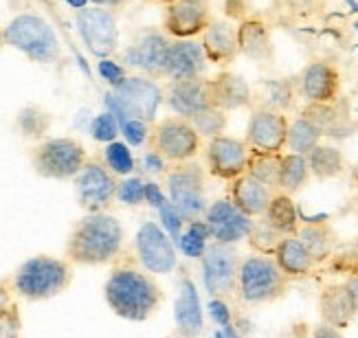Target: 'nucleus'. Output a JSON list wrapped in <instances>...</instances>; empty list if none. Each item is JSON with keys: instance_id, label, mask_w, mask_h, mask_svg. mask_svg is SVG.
Segmentation results:
<instances>
[{"instance_id": "obj_9", "label": "nucleus", "mask_w": 358, "mask_h": 338, "mask_svg": "<svg viewBox=\"0 0 358 338\" xmlns=\"http://www.w3.org/2000/svg\"><path fill=\"white\" fill-rule=\"evenodd\" d=\"M75 198L86 213H99L110 209L117 200L119 176H115L97 156H88L80 174L73 178Z\"/></svg>"}, {"instance_id": "obj_44", "label": "nucleus", "mask_w": 358, "mask_h": 338, "mask_svg": "<svg viewBox=\"0 0 358 338\" xmlns=\"http://www.w3.org/2000/svg\"><path fill=\"white\" fill-rule=\"evenodd\" d=\"M150 123L141 121V119H132L128 117L126 121L119 126V134H123L126 143L130 147H141L143 143H148V136H150Z\"/></svg>"}, {"instance_id": "obj_43", "label": "nucleus", "mask_w": 358, "mask_h": 338, "mask_svg": "<svg viewBox=\"0 0 358 338\" xmlns=\"http://www.w3.org/2000/svg\"><path fill=\"white\" fill-rule=\"evenodd\" d=\"M90 136L99 143H113L119 136V121L110 112H101L90 123Z\"/></svg>"}, {"instance_id": "obj_4", "label": "nucleus", "mask_w": 358, "mask_h": 338, "mask_svg": "<svg viewBox=\"0 0 358 338\" xmlns=\"http://www.w3.org/2000/svg\"><path fill=\"white\" fill-rule=\"evenodd\" d=\"M290 286V279L279 270L271 255L251 253L240 259L236 295L246 305H268L279 301Z\"/></svg>"}, {"instance_id": "obj_64", "label": "nucleus", "mask_w": 358, "mask_h": 338, "mask_svg": "<svg viewBox=\"0 0 358 338\" xmlns=\"http://www.w3.org/2000/svg\"><path fill=\"white\" fill-rule=\"evenodd\" d=\"M356 29H358V24H356Z\"/></svg>"}, {"instance_id": "obj_2", "label": "nucleus", "mask_w": 358, "mask_h": 338, "mask_svg": "<svg viewBox=\"0 0 358 338\" xmlns=\"http://www.w3.org/2000/svg\"><path fill=\"white\" fill-rule=\"evenodd\" d=\"M126 244V230L108 211L86 213L71 228L64 255L75 266H103L115 261Z\"/></svg>"}, {"instance_id": "obj_59", "label": "nucleus", "mask_w": 358, "mask_h": 338, "mask_svg": "<svg viewBox=\"0 0 358 338\" xmlns=\"http://www.w3.org/2000/svg\"><path fill=\"white\" fill-rule=\"evenodd\" d=\"M167 338H196V336H187V334H180V332H174L172 336H167Z\"/></svg>"}, {"instance_id": "obj_47", "label": "nucleus", "mask_w": 358, "mask_h": 338, "mask_svg": "<svg viewBox=\"0 0 358 338\" xmlns=\"http://www.w3.org/2000/svg\"><path fill=\"white\" fill-rule=\"evenodd\" d=\"M176 244H178V249L182 251V255L196 257V259H200L202 255H205V251H207V242L196 237L194 233H189V230H182V235L178 237Z\"/></svg>"}, {"instance_id": "obj_40", "label": "nucleus", "mask_w": 358, "mask_h": 338, "mask_svg": "<svg viewBox=\"0 0 358 338\" xmlns=\"http://www.w3.org/2000/svg\"><path fill=\"white\" fill-rule=\"evenodd\" d=\"M189 123L194 126V130L200 134V138H209V141H211V138L224 134L229 119H227V112L217 110V108L211 105V108H205V110H200L198 115H194L189 119Z\"/></svg>"}, {"instance_id": "obj_32", "label": "nucleus", "mask_w": 358, "mask_h": 338, "mask_svg": "<svg viewBox=\"0 0 358 338\" xmlns=\"http://www.w3.org/2000/svg\"><path fill=\"white\" fill-rule=\"evenodd\" d=\"M306 159H308L310 174L317 180H332L345 174V156L336 145L319 143Z\"/></svg>"}, {"instance_id": "obj_37", "label": "nucleus", "mask_w": 358, "mask_h": 338, "mask_svg": "<svg viewBox=\"0 0 358 338\" xmlns=\"http://www.w3.org/2000/svg\"><path fill=\"white\" fill-rule=\"evenodd\" d=\"M101 161L119 178L130 176L134 172V167H136V161H134L132 152H130V145L128 143H121V141L108 143L106 149H103V159Z\"/></svg>"}, {"instance_id": "obj_56", "label": "nucleus", "mask_w": 358, "mask_h": 338, "mask_svg": "<svg viewBox=\"0 0 358 338\" xmlns=\"http://www.w3.org/2000/svg\"><path fill=\"white\" fill-rule=\"evenodd\" d=\"M222 334H224V338H242V334L233 328V323L231 325H227V328H222Z\"/></svg>"}, {"instance_id": "obj_34", "label": "nucleus", "mask_w": 358, "mask_h": 338, "mask_svg": "<svg viewBox=\"0 0 358 338\" xmlns=\"http://www.w3.org/2000/svg\"><path fill=\"white\" fill-rule=\"evenodd\" d=\"M279 167H282V154L273 152H259V149H248L246 159V174L266 184L273 191H277L279 182Z\"/></svg>"}, {"instance_id": "obj_29", "label": "nucleus", "mask_w": 358, "mask_h": 338, "mask_svg": "<svg viewBox=\"0 0 358 338\" xmlns=\"http://www.w3.org/2000/svg\"><path fill=\"white\" fill-rule=\"evenodd\" d=\"M297 240L303 244V249L310 253V257L315 259V264H323L328 261L334 253V244L336 235L328 220H319V222H303L297 228Z\"/></svg>"}, {"instance_id": "obj_20", "label": "nucleus", "mask_w": 358, "mask_h": 338, "mask_svg": "<svg viewBox=\"0 0 358 338\" xmlns=\"http://www.w3.org/2000/svg\"><path fill=\"white\" fill-rule=\"evenodd\" d=\"M209 61L205 57L200 42L196 40H169L165 59V80L180 82L205 77Z\"/></svg>"}, {"instance_id": "obj_61", "label": "nucleus", "mask_w": 358, "mask_h": 338, "mask_svg": "<svg viewBox=\"0 0 358 338\" xmlns=\"http://www.w3.org/2000/svg\"><path fill=\"white\" fill-rule=\"evenodd\" d=\"M215 338H224V334H222V332H217V334H215Z\"/></svg>"}, {"instance_id": "obj_14", "label": "nucleus", "mask_w": 358, "mask_h": 338, "mask_svg": "<svg viewBox=\"0 0 358 338\" xmlns=\"http://www.w3.org/2000/svg\"><path fill=\"white\" fill-rule=\"evenodd\" d=\"M169 38L163 31L145 29L138 38L121 53V64L143 71L150 80H165V59H167Z\"/></svg>"}, {"instance_id": "obj_53", "label": "nucleus", "mask_w": 358, "mask_h": 338, "mask_svg": "<svg viewBox=\"0 0 358 338\" xmlns=\"http://www.w3.org/2000/svg\"><path fill=\"white\" fill-rule=\"evenodd\" d=\"M92 3V7H103V9H110V11H119L123 7H128L132 0H88Z\"/></svg>"}, {"instance_id": "obj_60", "label": "nucleus", "mask_w": 358, "mask_h": 338, "mask_svg": "<svg viewBox=\"0 0 358 338\" xmlns=\"http://www.w3.org/2000/svg\"><path fill=\"white\" fill-rule=\"evenodd\" d=\"M5 46V40H3V29H0V49Z\"/></svg>"}, {"instance_id": "obj_36", "label": "nucleus", "mask_w": 358, "mask_h": 338, "mask_svg": "<svg viewBox=\"0 0 358 338\" xmlns=\"http://www.w3.org/2000/svg\"><path fill=\"white\" fill-rule=\"evenodd\" d=\"M51 115L42 110L40 105H24L22 110L15 117V128H18L22 138L29 141H44L46 134L51 132Z\"/></svg>"}, {"instance_id": "obj_57", "label": "nucleus", "mask_w": 358, "mask_h": 338, "mask_svg": "<svg viewBox=\"0 0 358 338\" xmlns=\"http://www.w3.org/2000/svg\"><path fill=\"white\" fill-rule=\"evenodd\" d=\"M66 5L75 11H80V9L88 7V0H66Z\"/></svg>"}, {"instance_id": "obj_7", "label": "nucleus", "mask_w": 358, "mask_h": 338, "mask_svg": "<svg viewBox=\"0 0 358 338\" xmlns=\"http://www.w3.org/2000/svg\"><path fill=\"white\" fill-rule=\"evenodd\" d=\"M207 182H205V172L202 167L196 165L194 161L180 163L169 167L165 172V193L167 200L172 203L185 222L198 220L207 211Z\"/></svg>"}, {"instance_id": "obj_33", "label": "nucleus", "mask_w": 358, "mask_h": 338, "mask_svg": "<svg viewBox=\"0 0 358 338\" xmlns=\"http://www.w3.org/2000/svg\"><path fill=\"white\" fill-rule=\"evenodd\" d=\"M310 167L308 159L301 154H282V167H279V182H277V191H284L288 196L301 191L306 184L310 182Z\"/></svg>"}, {"instance_id": "obj_26", "label": "nucleus", "mask_w": 358, "mask_h": 338, "mask_svg": "<svg viewBox=\"0 0 358 338\" xmlns=\"http://www.w3.org/2000/svg\"><path fill=\"white\" fill-rule=\"evenodd\" d=\"M273 193L275 191L271 187L262 184L259 180L251 178L248 174H242L240 178L231 180V187H229L231 203L236 205L244 215H248V218H253V220L264 215Z\"/></svg>"}, {"instance_id": "obj_16", "label": "nucleus", "mask_w": 358, "mask_h": 338, "mask_svg": "<svg viewBox=\"0 0 358 338\" xmlns=\"http://www.w3.org/2000/svg\"><path fill=\"white\" fill-rule=\"evenodd\" d=\"M246 159H248V145L236 136L220 134L211 138L205 149V163L207 172L217 178L231 182L246 174Z\"/></svg>"}, {"instance_id": "obj_55", "label": "nucleus", "mask_w": 358, "mask_h": 338, "mask_svg": "<svg viewBox=\"0 0 358 338\" xmlns=\"http://www.w3.org/2000/svg\"><path fill=\"white\" fill-rule=\"evenodd\" d=\"M11 301V288H9V284H7V279L0 284V307L3 305H7Z\"/></svg>"}, {"instance_id": "obj_23", "label": "nucleus", "mask_w": 358, "mask_h": 338, "mask_svg": "<svg viewBox=\"0 0 358 338\" xmlns=\"http://www.w3.org/2000/svg\"><path fill=\"white\" fill-rule=\"evenodd\" d=\"M163 101L176 117L192 119L205 108H211L209 101V88L205 77H194V80H180L169 82Z\"/></svg>"}, {"instance_id": "obj_30", "label": "nucleus", "mask_w": 358, "mask_h": 338, "mask_svg": "<svg viewBox=\"0 0 358 338\" xmlns=\"http://www.w3.org/2000/svg\"><path fill=\"white\" fill-rule=\"evenodd\" d=\"M297 95V80H264L259 88L253 92V103H257L255 108H266V110L286 115L294 105V97Z\"/></svg>"}, {"instance_id": "obj_27", "label": "nucleus", "mask_w": 358, "mask_h": 338, "mask_svg": "<svg viewBox=\"0 0 358 338\" xmlns=\"http://www.w3.org/2000/svg\"><path fill=\"white\" fill-rule=\"evenodd\" d=\"M319 312H321L323 323H330V325L338 330H345L358 314V310L352 303L350 292L343 284H330L321 290Z\"/></svg>"}, {"instance_id": "obj_15", "label": "nucleus", "mask_w": 358, "mask_h": 338, "mask_svg": "<svg viewBox=\"0 0 358 338\" xmlns=\"http://www.w3.org/2000/svg\"><path fill=\"white\" fill-rule=\"evenodd\" d=\"M288 126L290 119L284 112L266 110V108H253L251 117H248L244 143L248 145V149L284 154Z\"/></svg>"}, {"instance_id": "obj_6", "label": "nucleus", "mask_w": 358, "mask_h": 338, "mask_svg": "<svg viewBox=\"0 0 358 338\" xmlns=\"http://www.w3.org/2000/svg\"><path fill=\"white\" fill-rule=\"evenodd\" d=\"M29 161L34 172L42 178L73 180L88 161V152L77 138L53 136V138H44V141L31 147Z\"/></svg>"}, {"instance_id": "obj_38", "label": "nucleus", "mask_w": 358, "mask_h": 338, "mask_svg": "<svg viewBox=\"0 0 358 338\" xmlns=\"http://www.w3.org/2000/svg\"><path fill=\"white\" fill-rule=\"evenodd\" d=\"M282 233H277V230L264 220V218H255L253 220V226H251V233H248V246L253 249V253H259V255H271L275 253L277 244L282 242Z\"/></svg>"}, {"instance_id": "obj_8", "label": "nucleus", "mask_w": 358, "mask_h": 338, "mask_svg": "<svg viewBox=\"0 0 358 338\" xmlns=\"http://www.w3.org/2000/svg\"><path fill=\"white\" fill-rule=\"evenodd\" d=\"M148 145L169 163L180 165L194 161L202 149V138L194 130L189 119L182 117H165L150 128Z\"/></svg>"}, {"instance_id": "obj_63", "label": "nucleus", "mask_w": 358, "mask_h": 338, "mask_svg": "<svg viewBox=\"0 0 358 338\" xmlns=\"http://www.w3.org/2000/svg\"><path fill=\"white\" fill-rule=\"evenodd\" d=\"M354 174H356V178H358V167H356V172H354Z\"/></svg>"}, {"instance_id": "obj_19", "label": "nucleus", "mask_w": 358, "mask_h": 338, "mask_svg": "<svg viewBox=\"0 0 358 338\" xmlns=\"http://www.w3.org/2000/svg\"><path fill=\"white\" fill-rule=\"evenodd\" d=\"M297 90L308 103H336L341 73L328 59H315L297 75Z\"/></svg>"}, {"instance_id": "obj_3", "label": "nucleus", "mask_w": 358, "mask_h": 338, "mask_svg": "<svg viewBox=\"0 0 358 338\" xmlns=\"http://www.w3.org/2000/svg\"><path fill=\"white\" fill-rule=\"evenodd\" d=\"M73 264L64 257L36 255L15 268L7 284L11 295L27 301H49L62 292H66L73 284Z\"/></svg>"}, {"instance_id": "obj_24", "label": "nucleus", "mask_w": 358, "mask_h": 338, "mask_svg": "<svg viewBox=\"0 0 358 338\" xmlns=\"http://www.w3.org/2000/svg\"><path fill=\"white\" fill-rule=\"evenodd\" d=\"M174 318H176V332H180V334L200 338V334L205 332V314H202L198 290L187 274L180 277V284H178Z\"/></svg>"}, {"instance_id": "obj_1", "label": "nucleus", "mask_w": 358, "mask_h": 338, "mask_svg": "<svg viewBox=\"0 0 358 338\" xmlns=\"http://www.w3.org/2000/svg\"><path fill=\"white\" fill-rule=\"evenodd\" d=\"M103 299L119 318L143 323L163 305V290L148 270L119 255L117 266L103 284Z\"/></svg>"}, {"instance_id": "obj_31", "label": "nucleus", "mask_w": 358, "mask_h": 338, "mask_svg": "<svg viewBox=\"0 0 358 338\" xmlns=\"http://www.w3.org/2000/svg\"><path fill=\"white\" fill-rule=\"evenodd\" d=\"M262 218L266 220L277 233L294 235L299 228V222H301V211L297 209V205H294L292 196H288L284 191H275Z\"/></svg>"}, {"instance_id": "obj_51", "label": "nucleus", "mask_w": 358, "mask_h": 338, "mask_svg": "<svg viewBox=\"0 0 358 338\" xmlns=\"http://www.w3.org/2000/svg\"><path fill=\"white\" fill-rule=\"evenodd\" d=\"M310 338H343V330H338V328L330 325V323L321 321L313 328V332H310Z\"/></svg>"}, {"instance_id": "obj_39", "label": "nucleus", "mask_w": 358, "mask_h": 338, "mask_svg": "<svg viewBox=\"0 0 358 338\" xmlns=\"http://www.w3.org/2000/svg\"><path fill=\"white\" fill-rule=\"evenodd\" d=\"M301 117L313 121L323 136H334V132L341 126V115L334 103H308Z\"/></svg>"}, {"instance_id": "obj_22", "label": "nucleus", "mask_w": 358, "mask_h": 338, "mask_svg": "<svg viewBox=\"0 0 358 338\" xmlns=\"http://www.w3.org/2000/svg\"><path fill=\"white\" fill-rule=\"evenodd\" d=\"M200 46H202V51H205V57H207L209 64L224 71L240 55L236 24H233L231 20H227V18L224 20L222 18H217V20L213 18L209 22V27L202 31Z\"/></svg>"}, {"instance_id": "obj_58", "label": "nucleus", "mask_w": 358, "mask_h": 338, "mask_svg": "<svg viewBox=\"0 0 358 338\" xmlns=\"http://www.w3.org/2000/svg\"><path fill=\"white\" fill-rule=\"evenodd\" d=\"M150 3H157V5H163V7H167V5L176 3V0H150Z\"/></svg>"}, {"instance_id": "obj_45", "label": "nucleus", "mask_w": 358, "mask_h": 338, "mask_svg": "<svg viewBox=\"0 0 358 338\" xmlns=\"http://www.w3.org/2000/svg\"><path fill=\"white\" fill-rule=\"evenodd\" d=\"M97 73L101 80L110 86L113 90L117 86H121L123 82H126V77H128V68L121 64V61L113 59V57H106V59H99V64H97Z\"/></svg>"}, {"instance_id": "obj_18", "label": "nucleus", "mask_w": 358, "mask_h": 338, "mask_svg": "<svg viewBox=\"0 0 358 338\" xmlns=\"http://www.w3.org/2000/svg\"><path fill=\"white\" fill-rule=\"evenodd\" d=\"M202 220L207 222L213 242L229 246H236L238 242L246 240L253 226V218L244 215L231 203V198H220L213 205H209Z\"/></svg>"}, {"instance_id": "obj_62", "label": "nucleus", "mask_w": 358, "mask_h": 338, "mask_svg": "<svg viewBox=\"0 0 358 338\" xmlns=\"http://www.w3.org/2000/svg\"><path fill=\"white\" fill-rule=\"evenodd\" d=\"M198 3H207L209 5V0H198Z\"/></svg>"}, {"instance_id": "obj_42", "label": "nucleus", "mask_w": 358, "mask_h": 338, "mask_svg": "<svg viewBox=\"0 0 358 338\" xmlns=\"http://www.w3.org/2000/svg\"><path fill=\"white\" fill-rule=\"evenodd\" d=\"M117 200H121V203L128 207L143 205L145 203V180H141L138 176H126L123 180H119Z\"/></svg>"}, {"instance_id": "obj_11", "label": "nucleus", "mask_w": 358, "mask_h": 338, "mask_svg": "<svg viewBox=\"0 0 358 338\" xmlns=\"http://www.w3.org/2000/svg\"><path fill=\"white\" fill-rule=\"evenodd\" d=\"M75 27L90 55L106 59L117 53L119 27L115 11L103 7H84L75 11Z\"/></svg>"}, {"instance_id": "obj_17", "label": "nucleus", "mask_w": 358, "mask_h": 338, "mask_svg": "<svg viewBox=\"0 0 358 338\" xmlns=\"http://www.w3.org/2000/svg\"><path fill=\"white\" fill-rule=\"evenodd\" d=\"M211 20V9L207 3L176 0L163 11V34L172 40H196Z\"/></svg>"}, {"instance_id": "obj_21", "label": "nucleus", "mask_w": 358, "mask_h": 338, "mask_svg": "<svg viewBox=\"0 0 358 338\" xmlns=\"http://www.w3.org/2000/svg\"><path fill=\"white\" fill-rule=\"evenodd\" d=\"M207 88L211 105L222 112H233L253 103V88L248 86L242 75L233 71L224 68L213 75L211 80H207Z\"/></svg>"}, {"instance_id": "obj_48", "label": "nucleus", "mask_w": 358, "mask_h": 338, "mask_svg": "<svg viewBox=\"0 0 358 338\" xmlns=\"http://www.w3.org/2000/svg\"><path fill=\"white\" fill-rule=\"evenodd\" d=\"M209 314H211V318H213L220 328H227V325H231V323H233L231 310H229V303H227L224 299H211V301H209Z\"/></svg>"}, {"instance_id": "obj_54", "label": "nucleus", "mask_w": 358, "mask_h": 338, "mask_svg": "<svg viewBox=\"0 0 358 338\" xmlns=\"http://www.w3.org/2000/svg\"><path fill=\"white\" fill-rule=\"evenodd\" d=\"M343 286L348 288L350 297H352V303H354V307L358 310V272L356 274H350L348 279L343 281Z\"/></svg>"}, {"instance_id": "obj_50", "label": "nucleus", "mask_w": 358, "mask_h": 338, "mask_svg": "<svg viewBox=\"0 0 358 338\" xmlns=\"http://www.w3.org/2000/svg\"><path fill=\"white\" fill-rule=\"evenodd\" d=\"M145 203L152 205V207H157V209H161L167 203V193L163 191L161 184L145 182Z\"/></svg>"}, {"instance_id": "obj_46", "label": "nucleus", "mask_w": 358, "mask_h": 338, "mask_svg": "<svg viewBox=\"0 0 358 338\" xmlns=\"http://www.w3.org/2000/svg\"><path fill=\"white\" fill-rule=\"evenodd\" d=\"M159 213H161V222H163V226H165L163 230H165V233H167L169 237H172L174 242H178V237L182 235V226L187 224L185 218L180 215V211L167 200V203L159 209Z\"/></svg>"}, {"instance_id": "obj_12", "label": "nucleus", "mask_w": 358, "mask_h": 338, "mask_svg": "<svg viewBox=\"0 0 358 338\" xmlns=\"http://www.w3.org/2000/svg\"><path fill=\"white\" fill-rule=\"evenodd\" d=\"M134 255L150 274H172L178 266L174 240L157 222H143L134 235Z\"/></svg>"}, {"instance_id": "obj_25", "label": "nucleus", "mask_w": 358, "mask_h": 338, "mask_svg": "<svg viewBox=\"0 0 358 338\" xmlns=\"http://www.w3.org/2000/svg\"><path fill=\"white\" fill-rule=\"evenodd\" d=\"M238 51L253 61H268L273 57L271 27L257 15H246L236 24Z\"/></svg>"}, {"instance_id": "obj_41", "label": "nucleus", "mask_w": 358, "mask_h": 338, "mask_svg": "<svg viewBox=\"0 0 358 338\" xmlns=\"http://www.w3.org/2000/svg\"><path fill=\"white\" fill-rule=\"evenodd\" d=\"M0 338H22V314L15 301L0 307Z\"/></svg>"}, {"instance_id": "obj_28", "label": "nucleus", "mask_w": 358, "mask_h": 338, "mask_svg": "<svg viewBox=\"0 0 358 338\" xmlns=\"http://www.w3.org/2000/svg\"><path fill=\"white\" fill-rule=\"evenodd\" d=\"M273 259L279 266V270H282L290 281L303 279V277H308L317 266L315 259L303 249V244L297 240V235H284L282 242L277 244Z\"/></svg>"}, {"instance_id": "obj_5", "label": "nucleus", "mask_w": 358, "mask_h": 338, "mask_svg": "<svg viewBox=\"0 0 358 338\" xmlns=\"http://www.w3.org/2000/svg\"><path fill=\"white\" fill-rule=\"evenodd\" d=\"M3 40L36 64H55L62 55L53 27L38 13H18L3 29Z\"/></svg>"}, {"instance_id": "obj_52", "label": "nucleus", "mask_w": 358, "mask_h": 338, "mask_svg": "<svg viewBox=\"0 0 358 338\" xmlns=\"http://www.w3.org/2000/svg\"><path fill=\"white\" fill-rule=\"evenodd\" d=\"M187 230L189 233H194L196 237H200V240H211V233H209V226H207V222L202 220V218H198V220H192V222H187Z\"/></svg>"}, {"instance_id": "obj_10", "label": "nucleus", "mask_w": 358, "mask_h": 338, "mask_svg": "<svg viewBox=\"0 0 358 338\" xmlns=\"http://www.w3.org/2000/svg\"><path fill=\"white\" fill-rule=\"evenodd\" d=\"M202 259V286L211 299H231L238 286V266L240 257L236 246L229 244H207Z\"/></svg>"}, {"instance_id": "obj_49", "label": "nucleus", "mask_w": 358, "mask_h": 338, "mask_svg": "<svg viewBox=\"0 0 358 338\" xmlns=\"http://www.w3.org/2000/svg\"><path fill=\"white\" fill-rule=\"evenodd\" d=\"M138 165H141V169L145 174H163L169 163L161 156V154H157L154 149H148L141 156V163Z\"/></svg>"}, {"instance_id": "obj_35", "label": "nucleus", "mask_w": 358, "mask_h": 338, "mask_svg": "<svg viewBox=\"0 0 358 338\" xmlns=\"http://www.w3.org/2000/svg\"><path fill=\"white\" fill-rule=\"evenodd\" d=\"M321 138H323V134L313 121H308L306 117H297V119H292L288 126L286 149L292 154L308 156V154L321 143Z\"/></svg>"}, {"instance_id": "obj_13", "label": "nucleus", "mask_w": 358, "mask_h": 338, "mask_svg": "<svg viewBox=\"0 0 358 338\" xmlns=\"http://www.w3.org/2000/svg\"><path fill=\"white\" fill-rule=\"evenodd\" d=\"M113 95L126 117L141 119L145 123L157 121V112L163 103V90L150 77L128 75L126 82L113 90Z\"/></svg>"}]
</instances>
